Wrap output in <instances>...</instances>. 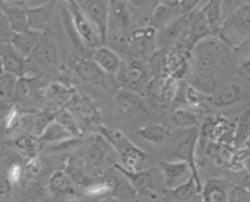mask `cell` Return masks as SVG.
Segmentation results:
<instances>
[{
  "label": "cell",
  "mask_w": 250,
  "mask_h": 202,
  "mask_svg": "<svg viewBox=\"0 0 250 202\" xmlns=\"http://www.w3.org/2000/svg\"><path fill=\"white\" fill-rule=\"evenodd\" d=\"M98 132L101 137H104L115 148V151L119 154L121 161L124 164V169H127L130 172H137L140 163L145 161L146 158V153L137 148V146L119 130H110V128H107L104 125H100Z\"/></svg>",
  "instance_id": "6da1fadb"
},
{
  "label": "cell",
  "mask_w": 250,
  "mask_h": 202,
  "mask_svg": "<svg viewBox=\"0 0 250 202\" xmlns=\"http://www.w3.org/2000/svg\"><path fill=\"white\" fill-rule=\"evenodd\" d=\"M250 33V3H240L222 23L219 36L229 45L237 47Z\"/></svg>",
  "instance_id": "7a4b0ae2"
},
{
  "label": "cell",
  "mask_w": 250,
  "mask_h": 202,
  "mask_svg": "<svg viewBox=\"0 0 250 202\" xmlns=\"http://www.w3.org/2000/svg\"><path fill=\"white\" fill-rule=\"evenodd\" d=\"M149 74H151L149 64H146L142 59H134L130 61L127 65H121L116 77L122 88L134 92L136 89H142L144 86L146 88L148 82L151 80Z\"/></svg>",
  "instance_id": "3957f363"
},
{
  "label": "cell",
  "mask_w": 250,
  "mask_h": 202,
  "mask_svg": "<svg viewBox=\"0 0 250 202\" xmlns=\"http://www.w3.org/2000/svg\"><path fill=\"white\" fill-rule=\"evenodd\" d=\"M202 139L234 145L235 137V122H230L225 116H211L202 122L201 127Z\"/></svg>",
  "instance_id": "277c9868"
},
{
  "label": "cell",
  "mask_w": 250,
  "mask_h": 202,
  "mask_svg": "<svg viewBox=\"0 0 250 202\" xmlns=\"http://www.w3.org/2000/svg\"><path fill=\"white\" fill-rule=\"evenodd\" d=\"M83 14L94 26L100 43L104 44L109 32V6L110 2H80L79 3Z\"/></svg>",
  "instance_id": "5b68a950"
},
{
  "label": "cell",
  "mask_w": 250,
  "mask_h": 202,
  "mask_svg": "<svg viewBox=\"0 0 250 202\" xmlns=\"http://www.w3.org/2000/svg\"><path fill=\"white\" fill-rule=\"evenodd\" d=\"M113 27V30L122 36V38H131L133 33V17H131V8L125 2H110L109 6V27Z\"/></svg>",
  "instance_id": "8992f818"
},
{
  "label": "cell",
  "mask_w": 250,
  "mask_h": 202,
  "mask_svg": "<svg viewBox=\"0 0 250 202\" xmlns=\"http://www.w3.org/2000/svg\"><path fill=\"white\" fill-rule=\"evenodd\" d=\"M66 109L73 113V116L77 121L83 122L91 130H94V128L98 130V127L101 125V115L97 110V107L84 97H80L79 94L74 95V98L69 101Z\"/></svg>",
  "instance_id": "52a82bcc"
},
{
  "label": "cell",
  "mask_w": 250,
  "mask_h": 202,
  "mask_svg": "<svg viewBox=\"0 0 250 202\" xmlns=\"http://www.w3.org/2000/svg\"><path fill=\"white\" fill-rule=\"evenodd\" d=\"M69 17H71V22H73V26L76 29V32L80 35V38L87 44V45H92V47H100V38L94 29V26L91 24V22L87 20V17L83 14V11L80 9L77 2H69L66 6Z\"/></svg>",
  "instance_id": "ba28073f"
},
{
  "label": "cell",
  "mask_w": 250,
  "mask_h": 202,
  "mask_svg": "<svg viewBox=\"0 0 250 202\" xmlns=\"http://www.w3.org/2000/svg\"><path fill=\"white\" fill-rule=\"evenodd\" d=\"M160 169L165 177V182L167 190H172L178 186L187 182L191 177L193 172L188 164L184 160H176V161H160Z\"/></svg>",
  "instance_id": "9c48e42d"
},
{
  "label": "cell",
  "mask_w": 250,
  "mask_h": 202,
  "mask_svg": "<svg viewBox=\"0 0 250 202\" xmlns=\"http://www.w3.org/2000/svg\"><path fill=\"white\" fill-rule=\"evenodd\" d=\"M176 80L170 77H152L146 85V92L151 100L158 103H173V98L176 95Z\"/></svg>",
  "instance_id": "30bf717a"
},
{
  "label": "cell",
  "mask_w": 250,
  "mask_h": 202,
  "mask_svg": "<svg viewBox=\"0 0 250 202\" xmlns=\"http://www.w3.org/2000/svg\"><path fill=\"white\" fill-rule=\"evenodd\" d=\"M187 24H188L187 15H181L175 18V20H170L166 24H162V29L155 35V47L162 50H166L167 47H170L183 35Z\"/></svg>",
  "instance_id": "8fae6325"
},
{
  "label": "cell",
  "mask_w": 250,
  "mask_h": 202,
  "mask_svg": "<svg viewBox=\"0 0 250 202\" xmlns=\"http://www.w3.org/2000/svg\"><path fill=\"white\" fill-rule=\"evenodd\" d=\"M30 58L35 59V62L40 64L44 68H53L59 64V51L56 44L53 43L47 35H41L37 45H35Z\"/></svg>",
  "instance_id": "7c38bea8"
},
{
  "label": "cell",
  "mask_w": 250,
  "mask_h": 202,
  "mask_svg": "<svg viewBox=\"0 0 250 202\" xmlns=\"http://www.w3.org/2000/svg\"><path fill=\"white\" fill-rule=\"evenodd\" d=\"M0 59H2L3 71L14 74L15 77H24L26 74V59L14 48L11 43L0 44Z\"/></svg>",
  "instance_id": "4fadbf2b"
},
{
  "label": "cell",
  "mask_w": 250,
  "mask_h": 202,
  "mask_svg": "<svg viewBox=\"0 0 250 202\" xmlns=\"http://www.w3.org/2000/svg\"><path fill=\"white\" fill-rule=\"evenodd\" d=\"M0 11L3 12L14 33H24L30 30L27 9L21 3H0Z\"/></svg>",
  "instance_id": "5bb4252c"
},
{
  "label": "cell",
  "mask_w": 250,
  "mask_h": 202,
  "mask_svg": "<svg viewBox=\"0 0 250 202\" xmlns=\"http://www.w3.org/2000/svg\"><path fill=\"white\" fill-rule=\"evenodd\" d=\"M155 33L157 30L146 26L137 30H133L131 38H130V44H131V50L136 56L140 59L142 56H146V54H151V48L155 47Z\"/></svg>",
  "instance_id": "9a60e30c"
},
{
  "label": "cell",
  "mask_w": 250,
  "mask_h": 202,
  "mask_svg": "<svg viewBox=\"0 0 250 202\" xmlns=\"http://www.w3.org/2000/svg\"><path fill=\"white\" fill-rule=\"evenodd\" d=\"M198 140H199V132H198V128H191L188 136L186 137V140L181 142L180 146H178V156H180V158L184 160L188 164L191 172H193L194 180L202 186L199 174H198V169H196V143H198Z\"/></svg>",
  "instance_id": "2e32d148"
},
{
  "label": "cell",
  "mask_w": 250,
  "mask_h": 202,
  "mask_svg": "<svg viewBox=\"0 0 250 202\" xmlns=\"http://www.w3.org/2000/svg\"><path fill=\"white\" fill-rule=\"evenodd\" d=\"M91 59L105 72V74H110V76H116L122 65L119 54L104 45H100L92 51Z\"/></svg>",
  "instance_id": "e0dca14e"
},
{
  "label": "cell",
  "mask_w": 250,
  "mask_h": 202,
  "mask_svg": "<svg viewBox=\"0 0 250 202\" xmlns=\"http://www.w3.org/2000/svg\"><path fill=\"white\" fill-rule=\"evenodd\" d=\"M230 184L222 178L208 180L202 186L201 195L204 202H229Z\"/></svg>",
  "instance_id": "ac0fdd59"
},
{
  "label": "cell",
  "mask_w": 250,
  "mask_h": 202,
  "mask_svg": "<svg viewBox=\"0 0 250 202\" xmlns=\"http://www.w3.org/2000/svg\"><path fill=\"white\" fill-rule=\"evenodd\" d=\"M76 72L80 80L84 83H91L95 86L105 83V72L92 61V59H80L76 64Z\"/></svg>",
  "instance_id": "d6986e66"
},
{
  "label": "cell",
  "mask_w": 250,
  "mask_h": 202,
  "mask_svg": "<svg viewBox=\"0 0 250 202\" xmlns=\"http://www.w3.org/2000/svg\"><path fill=\"white\" fill-rule=\"evenodd\" d=\"M125 178L128 180L130 186L134 192L145 195L149 190H152L154 187V178H152V172L151 171H137V172H130L127 169H124L119 164L115 166Z\"/></svg>",
  "instance_id": "ffe728a7"
},
{
  "label": "cell",
  "mask_w": 250,
  "mask_h": 202,
  "mask_svg": "<svg viewBox=\"0 0 250 202\" xmlns=\"http://www.w3.org/2000/svg\"><path fill=\"white\" fill-rule=\"evenodd\" d=\"M109 146L105 143V139L101 136L95 137V142L92 143L91 148L87 150L86 157H84V163L87 168H91L94 171H98L104 166V163L109 157Z\"/></svg>",
  "instance_id": "44dd1931"
},
{
  "label": "cell",
  "mask_w": 250,
  "mask_h": 202,
  "mask_svg": "<svg viewBox=\"0 0 250 202\" xmlns=\"http://www.w3.org/2000/svg\"><path fill=\"white\" fill-rule=\"evenodd\" d=\"M41 35H42V32H38V30H29L24 33H14L11 44L24 59H27V58H30V54L33 51L35 45H37L38 40L41 38Z\"/></svg>",
  "instance_id": "7402d4cb"
},
{
  "label": "cell",
  "mask_w": 250,
  "mask_h": 202,
  "mask_svg": "<svg viewBox=\"0 0 250 202\" xmlns=\"http://www.w3.org/2000/svg\"><path fill=\"white\" fill-rule=\"evenodd\" d=\"M55 3H44L41 6H35V8H26L27 9V17H29V26L30 30H38L42 32L47 24L51 20V14Z\"/></svg>",
  "instance_id": "603a6c76"
},
{
  "label": "cell",
  "mask_w": 250,
  "mask_h": 202,
  "mask_svg": "<svg viewBox=\"0 0 250 202\" xmlns=\"http://www.w3.org/2000/svg\"><path fill=\"white\" fill-rule=\"evenodd\" d=\"M76 94L77 92L74 90V88L68 86L66 83H61V82L51 83L45 89V98L56 106H65V104L68 106Z\"/></svg>",
  "instance_id": "cb8c5ba5"
},
{
  "label": "cell",
  "mask_w": 250,
  "mask_h": 202,
  "mask_svg": "<svg viewBox=\"0 0 250 202\" xmlns=\"http://www.w3.org/2000/svg\"><path fill=\"white\" fill-rule=\"evenodd\" d=\"M241 98V88L240 85L230 82L225 85L220 90H217V94L212 97V104L217 107H226L237 103Z\"/></svg>",
  "instance_id": "d4e9b609"
},
{
  "label": "cell",
  "mask_w": 250,
  "mask_h": 202,
  "mask_svg": "<svg viewBox=\"0 0 250 202\" xmlns=\"http://www.w3.org/2000/svg\"><path fill=\"white\" fill-rule=\"evenodd\" d=\"M50 190L56 195H77L74 182L66 175L65 171H56L50 178Z\"/></svg>",
  "instance_id": "484cf974"
},
{
  "label": "cell",
  "mask_w": 250,
  "mask_h": 202,
  "mask_svg": "<svg viewBox=\"0 0 250 202\" xmlns=\"http://www.w3.org/2000/svg\"><path fill=\"white\" fill-rule=\"evenodd\" d=\"M202 14L208 26L211 27L212 33L217 35L222 26V18H223V3L222 2H208L202 6Z\"/></svg>",
  "instance_id": "4316f807"
},
{
  "label": "cell",
  "mask_w": 250,
  "mask_h": 202,
  "mask_svg": "<svg viewBox=\"0 0 250 202\" xmlns=\"http://www.w3.org/2000/svg\"><path fill=\"white\" fill-rule=\"evenodd\" d=\"M137 135L155 145L165 143L170 137V132L162 124H149V125L142 127L137 130Z\"/></svg>",
  "instance_id": "83f0119b"
},
{
  "label": "cell",
  "mask_w": 250,
  "mask_h": 202,
  "mask_svg": "<svg viewBox=\"0 0 250 202\" xmlns=\"http://www.w3.org/2000/svg\"><path fill=\"white\" fill-rule=\"evenodd\" d=\"M116 103L122 112H134V110H145V103L136 92L128 89H121L116 94Z\"/></svg>",
  "instance_id": "f1b7e54d"
},
{
  "label": "cell",
  "mask_w": 250,
  "mask_h": 202,
  "mask_svg": "<svg viewBox=\"0 0 250 202\" xmlns=\"http://www.w3.org/2000/svg\"><path fill=\"white\" fill-rule=\"evenodd\" d=\"M12 145L15 146L17 150H20L21 153L29 156V158L30 157H37V154L42 148V142L40 140V137H37L35 135H23L20 137H17Z\"/></svg>",
  "instance_id": "f546056e"
},
{
  "label": "cell",
  "mask_w": 250,
  "mask_h": 202,
  "mask_svg": "<svg viewBox=\"0 0 250 202\" xmlns=\"http://www.w3.org/2000/svg\"><path fill=\"white\" fill-rule=\"evenodd\" d=\"M55 121L62 125L65 130L71 135V137H74V139H80L82 137V130H80V127L77 124V119L73 116V113L69 112L68 109H61L59 112L55 113Z\"/></svg>",
  "instance_id": "4dcf8cb0"
},
{
  "label": "cell",
  "mask_w": 250,
  "mask_h": 202,
  "mask_svg": "<svg viewBox=\"0 0 250 202\" xmlns=\"http://www.w3.org/2000/svg\"><path fill=\"white\" fill-rule=\"evenodd\" d=\"M65 172L71 178V181L74 182V186H79V187H83V189L87 190V189H91L95 184V180H92L91 177H89L80 166H77L73 160L68 163Z\"/></svg>",
  "instance_id": "1f68e13d"
},
{
  "label": "cell",
  "mask_w": 250,
  "mask_h": 202,
  "mask_svg": "<svg viewBox=\"0 0 250 202\" xmlns=\"http://www.w3.org/2000/svg\"><path fill=\"white\" fill-rule=\"evenodd\" d=\"M68 139H74V137H71V135L56 121H53L44 130V133L40 136V140L42 143H59V142H63Z\"/></svg>",
  "instance_id": "d6a6232c"
},
{
  "label": "cell",
  "mask_w": 250,
  "mask_h": 202,
  "mask_svg": "<svg viewBox=\"0 0 250 202\" xmlns=\"http://www.w3.org/2000/svg\"><path fill=\"white\" fill-rule=\"evenodd\" d=\"M201 190H202V186L194 180V177H191L187 182H184V184L178 186V187H175L172 190H167V193L175 199L187 201V199H191L194 195L201 193Z\"/></svg>",
  "instance_id": "836d02e7"
},
{
  "label": "cell",
  "mask_w": 250,
  "mask_h": 202,
  "mask_svg": "<svg viewBox=\"0 0 250 202\" xmlns=\"http://www.w3.org/2000/svg\"><path fill=\"white\" fill-rule=\"evenodd\" d=\"M35 77H20L17 82V89H15V97L14 101L19 104H24L29 100L33 98V88H35Z\"/></svg>",
  "instance_id": "e575fe53"
},
{
  "label": "cell",
  "mask_w": 250,
  "mask_h": 202,
  "mask_svg": "<svg viewBox=\"0 0 250 202\" xmlns=\"http://www.w3.org/2000/svg\"><path fill=\"white\" fill-rule=\"evenodd\" d=\"M186 101H187V104H190L193 107L205 110L212 104V97L204 94L202 90L196 89L190 85H186Z\"/></svg>",
  "instance_id": "d590c367"
},
{
  "label": "cell",
  "mask_w": 250,
  "mask_h": 202,
  "mask_svg": "<svg viewBox=\"0 0 250 202\" xmlns=\"http://www.w3.org/2000/svg\"><path fill=\"white\" fill-rule=\"evenodd\" d=\"M249 135H250V109L246 110L244 113H241L238 122H235V137H234L235 148H240V146L244 145Z\"/></svg>",
  "instance_id": "8d00e7d4"
},
{
  "label": "cell",
  "mask_w": 250,
  "mask_h": 202,
  "mask_svg": "<svg viewBox=\"0 0 250 202\" xmlns=\"http://www.w3.org/2000/svg\"><path fill=\"white\" fill-rule=\"evenodd\" d=\"M172 119L176 125L184 127V128H198L199 127V118L193 110L188 109H176L172 113Z\"/></svg>",
  "instance_id": "74e56055"
},
{
  "label": "cell",
  "mask_w": 250,
  "mask_h": 202,
  "mask_svg": "<svg viewBox=\"0 0 250 202\" xmlns=\"http://www.w3.org/2000/svg\"><path fill=\"white\" fill-rule=\"evenodd\" d=\"M17 82H19V77H15L14 74H9V72L0 74V100L14 101Z\"/></svg>",
  "instance_id": "f35d334b"
},
{
  "label": "cell",
  "mask_w": 250,
  "mask_h": 202,
  "mask_svg": "<svg viewBox=\"0 0 250 202\" xmlns=\"http://www.w3.org/2000/svg\"><path fill=\"white\" fill-rule=\"evenodd\" d=\"M56 113V112H55ZM55 113H50L48 110H42V112L35 118V128H33V132H35V136L40 137L45 128L55 121Z\"/></svg>",
  "instance_id": "ab89813d"
},
{
  "label": "cell",
  "mask_w": 250,
  "mask_h": 202,
  "mask_svg": "<svg viewBox=\"0 0 250 202\" xmlns=\"http://www.w3.org/2000/svg\"><path fill=\"white\" fill-rule=\"evenodd\" d=\"M12 29L6 20V17L3 15V12L0 11V44H3V43H11L12 40Z\"/></svg>",
  "instance_id": "60d3db41"
},
{
  "label": "cell",
  "mask_w": 250,
  "mask_h": 202,
  "mask_svg": "<svg viewBox=\"0 0 250 202\" xmlns=\"http://www.w3.org/2000/svg\"><path fill=\"white\" fill-rule=\"evenodd\" d=\"M229 202H249V192L243 186H232L229 192Z\"/></svg>",
  "instance_id": "b9f144b4"
},
{
  "label": "cell",
  "mask_w": 250,
  "mask_h": 202,
  "mask_svg": "<svg viewBox=\"0 0 250 202\" xmlns=\"http://www.w3.org/2000/svg\"><path fill=\"white\" fill-rule=\"evenodd\" d=\"M20 122H21V115L20 112H17V109H14L5 119V130L8 133H14L20 127Z\"/></svg>",
  "instance_id": "7bdbcfd3"
},
{
  "label": "cell",
  "mask_w": 250,
  "mask_h": 202,
  "mask_svg": "<svg viewBox=\"0 0 250 202\" xmlns=\"http://www.w3.org/2000/svg\"><path fill=\"white\" fill-rule=\"evenodd\" d=\"M23 174H24V171H23V166H21V164H20V163H12L11 166L8 168L6 177H8V180L14 184V182H20V181H21Z\"/></svg>",
  "instance_id": "ee69618b"
},
{
  "label": "cell",
  "mask_w": 250,
  "mask_h": 202,
  "mask_svg": "<svg viewBox=\"0 0 250 202\" xmlns=\"http://www.w3.org/2000/svg\"><path fill=\"white\" fill-rule=\"evenodd\" d=\"M41 168H42V163L38 157H30L27 164H26V171L32 175H37L41 172Z\"/></svg>",
  "instance_id": "f6af8a7d"
},
{
  "label": "cell",
  "mask_w": 250,
  "mask_h": 202,
  "mask_svg": "<svg viewBox=\"0 0 250 202\" xmlns=\"http://www.w3.org/2000/svg\"><path fill=\"white\" fill-rule=\"evenodd\" d=\"M11 189H12V182L8 180L5 174H0V198L9 195Z\"/></svg>",
  "instance_id": "bcb514c9"
},
{
  "label": "cell",
  "mask_w": 250,
  "mask_h": 202,
  "mask_svg": "<svg viewBox=\"0 0 250 202\" xmlns=\"http://www.w3.org/2000/svg\"><path fill=\"white\" fill-rule=\"evenodd\" d=\"M14 110V104L12 101H6V100H0V121H5L6 116Z\"/></svg>",
  "instance_id": "7dc6e473"
},
{
  "label": "cell",
  "mask_w": 250,
  "mask_h": 202,
  "mask_svg": "<svg viewBox=\"0 0 250 202\" xmlns=\"http://www.w3.org/2000/svg\"><path fill=\"white\" fill-rule=\"evenodd\" d=\"M238 74H240L241 79L250 80V58H249V59H244V61L240 64Z\"/></svg>",
  "instance_id": "c3c4849f"
},
{
  "label": "cell",
  "mask_w": 250,
  "mask_h": 202,
  "mask_svg": "<svg viewBox=\"0 0 250 202\" xmlns=\"http://www.w3.org/2000/svg\"><path fill=\"white\" fill-rule=\"evenodd\" d=\"M243 164H244L246 172H247V174H249V177H250V154L247 156V158L244 160V163H243Z\"/></svg>",
  "instance_id": "681fc988"
},
{
  "label": "cell",
  "mask_w": 250,
  "mask_h": 202,
  "mask_svg": "<svg viewBox=\"0 0 250 202\" xmlns=\"http://www.w3.org/2000/svg\"><path fill=\"white\" fill-rule=\"evenodd\" d=\"M244 151H249L250 153V135H249V137L244 142Z\"/></svg>",
  "instance_id": "f907efd6"
},
{
  "label": "cell",
  "mask_w": 250,
  "mask_h": 202,
  "mask_svg": "<svg viewBox=\"0 0 250 202\" xmlns=\"http://www.w3.org/2000/svg\"><path fill=\"white\" fill-rule=\"evenodd\" d=\"M3 65H2V59H0V74H3Z\"/></svg>",
  "instance_id": "816d5d0a"
}]
</instances>
